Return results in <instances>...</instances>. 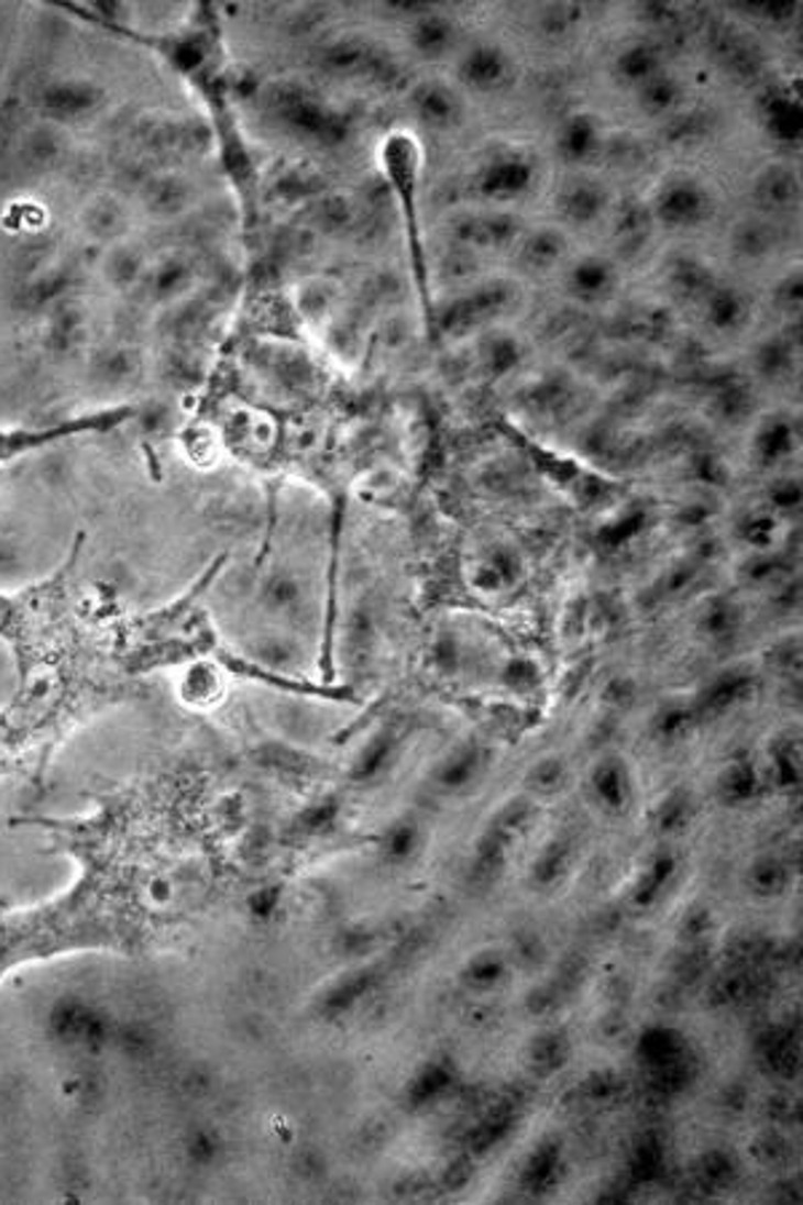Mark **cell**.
<instances>
[{"mask_svg": "<svg viewBox=\"0 0 803 1205\" xmlns=\"http://www.w3.org/2000/svg\"><path fill=\"white\" fill-rule=\"evenodd\" d=\"M76 878L35 906H0V983L73 954H151L175 930L134 865L105 847L67 844Z\"/></svg>", "mask_w": 803, "mask_h": 1205, "instance_id": "6da1fadb", "label": "cell"}, {"mask_svg": "<svg viewBox=\"0 0 803 1205\" xmlns=\"http://www.w3.org/2000/svg\"><path fill=\"white\" fill-rule=\"evenodd\" d=\"M76 557L54 576L20 593H0V643L14 660V678L43 675L78 660L95 641L102 593L78 584Z\"/></svg>", "mask_w": 803, "mask_h": 1205, "instance_id": "7a4b0ae2", "label": "cell"}, {"mask_svg": "<svg viewBox=\"0 0 803 1205\" xmlns=\"http://www.w3.org/2000/svg\"><path fill=\"white\" fill-rule=\"evenodd\" d=\"M512 298H515L512 285H506V281H485V285L474 287V290L450 300V306H444L437 324L450 338L469 335L472 330L482 328V324L491 322L498 313L509 309Z\"/></svg>", "mask_w": 803, "mask_h": 1205, "instance_id": "3957f363", "label": "cell"}, {"mask_svg": "<svg viewBox=\"0 0 803 1205\" xmlns=\"http://www.w3.org/2000/svg\"><path fill=\"white\" fill-rule=\"evenodd\" d=\"M536 183V164L525 153L506 151L487 158L474 175V190L482 199L512 201L522 199Z\"/></svg>", "mask_w": 803, "mask_h": 1205, "instance_id": "277c9868", "label": "cell"}, {"mask_svg": "<svg viewBox=\"0 0 803 1205\" xmlns=\"http://www.w3.org/2000/svg\"><path fill=\"white\" fill-rule=\"evenodd\" d=\"M653 212L670 229H694L713 214V194L694 177H672L657 194Z\"/></svg>", "mask_w": 803, "mask_h": 1205, "instance_id": "5b68a950", "label": "cell"}, {"mask_svg": "<svg viewBox=\"0 0 803 1205\" xmlns=\"http://www.w3.org/2000/svg\"><path fill=\"white\" fill-rule=\"evenodd\" d=\"M46 764V753L24 734L11 712L0 707V780L41 774Z\"/></svg>", "mask_w": 803, "mask_h": 1205, "instance_id": "8992f818", "label": "cell"}, {"mask_svg": "<svg viewBox=\"0 0 803 1205\" xmlns=\"http://www.w3.org/2000/svg\"><path fill=\"white\" fill-rule=\"evenodd\" d=\"M512 70H515V65H512L509 54L502 46H496V43H474V46H469L463 52L459 63V81L466 89L493 91L509 84Z\"/></svg>", "mask_w": 803, "mask_h": 1205, "instance_id": "52a82bcc", "label": "cell"}, {"mask_svg": "<svg viewBox=\"0 0 803 1205\" xmlns=\"http://www.w3.org/2000/svg\"><path fill=\"white\" fill-rule=\"evenodd\" d=\"M287 119L295 129H300L306 137L317 140L319 145H341L349 137V124L345 119L321 104L314 97H298L287 104Z\"/></svg>", "mask_w": 803, "mask_h": 1205, "instance_id": "ba28073f", "label": "cell"}, {"mask_svg": "<svg viewBox=\"0 0 803 1205\" xmlns=\"http://www.w3.org/2000/svg\"><path fill=\"white\" fill-rule=\"evenodd\" d=\"M565 287L568 295L573 300H582V303H601L608 298L616 287V268L614 263L605 261L601 255H586L579 257L565 274Z\"/></svg>", "mask_w": 803, "mask_h": 1205, "instance_id": "9c48e42d", "label": "cell"}, {"mask_svg": "<svg viewBox=\"0 0 803 1205\" xmlns=\"http://www.w3.org/2000/svg\"><path fill=\"white\" fill-rule=\"evenodd\" d=\"M558 212L573 225H592L603 218L608 209V190L590 177H576L565 183L558 194Z\"/></svg>", "mask_w": 803, "mask_h": 1205, "instance_id": "30bf717a", "label": "cell"}, {"mask_svg": "<svg viewBox=\"0 0 803 1205\" xmlns=\"http://www.w3.org/2000/svg\"><path fill=\"white\" fill-rule=\"evenodd\" d=\"M459 43V27L440 11L426 9L410 20V46L418 57L442 59Z\"/></svg>", "mask_w": 803, "mask_h": 1205, "instance_id": "8fae6325", "label": "cell"}, {"mask_svg": "<svg viewBox=\"0 0 803 1205\" xmlns=\"http://www.w3.org/2000/svg\"><path fill=\"white\" fill-rule=\"evenodd\" d=\"M603 147V126L592 113H573L560 124L558 151L568 164H582Z\"/></svg>", "mask_w": 803, "mask_h": 1205, "instance_id": "7c38bea8", "label": "cell"}, {"mask_svg": "<svg viewBox=\"0 0 803 1205\" xmlns=\"http://www.w3.org/2000/svg\"><path fill=\"white\" fill-rule=\"evenodd\" d=\"M752 196H756V204L766 214L788 212V209H793L801 201V180L795 175V169L784 167V164H774V167L763 169L758 175L756 186H752Z\"/></svg>", "mask_w": 803, "mask_h": 1205, "instance_id": "4fadbf2b", "label": "cell"}, {"mask_svg": "<svg viewBox=\"0 0 803 1205\" xmlns=\"http://www.w3.org/2000/svg\"><path fill=\"white\" fill-rule=\"evenodd\" d=\"M522 576V561L509 544H496L480 555L472 571V582L485 593H502L515 587Z\"/></svg>", "mask_w": 803, "mask_h": 1205, "instance_id": "5bb4252c", "label": "cell"}, {"mask_svg": "<svg viewBox=\"0 0 803 1205\" xmlns=\"http://www.w3.org/2000/svg\"><path fill=\"white\" fill-rule=\"evenodd\" d=\"M413 108L416 115L431 129L455 126L461 119V100L453 89L440 81H426L413 91Z\"/></svg>", "mask_w": 803, "mask_h": 1205, "instance_id": "9a60e30c", "label": "cell"}, {"mask_svg": "<svg viewBox=\"0 0 803 1205\" xmlns=\"http://www.w3.org/2000/svg\"><path fill=\"white\" fill-rule=\"evenodd\" d=\"M664 70V54L657 43H629L624 52H619L614 63V73L622 84H627L629 89H640L642 84L651 81L653 76Z\"/></svg>", "mask_w": 803, "mask_h": 1205, "instance_id": "2e32d148", "label": "cell"}, {"mask_svg": "<svg viewBox=\"0 0 803 1205\" xmlns=\"http://www.w3.org/2000/svg\"><path fill=\"white\" fill-rule=\"evenodd\" d=\"M747 313H750V300L737 287L715 285L704 295V322L718 333H732V330L743 328Z\"/></svg>", "mask_w": 803, "mask_h": 1205, "instance_id": "e0dca14e", "label": "cell"}, {"mask_svg": "<svg viewBox=\"0 0 803 1205\" xmlns=\"http://www.w3.org/2000/svg\"><path fill=\"white\" fill-rule=\"evenodd\" d=\"M795 445H799V429L793 427L790 418H769L756 434V458L763 466L780 464L782 458L793 456Z\"/></svg>", "mask_w": 803, "mask_h": 1205, "instance_id": "ac0fdd59", "label": "cell"}, {"mask_svg": "<svg viewBox=\"0 0 803 1205\" xmlns=\"http://www.w3.org/2000/svg\"><path fill=\"white\" fill-rule=\"evenodd\" d=\"M763 121H766V132H769L777 143L793 145L801 140L803 115H801L799 100H793V97L788 95L771 97L763 110Z\"/></svg>", "mask_w": 803, "mask_h": 1205, "instance_id": "d6986e66", "label": "cell"}, {"mask_svg": "<svg viewBox=\"0 0 803 1205\" xmlns=\"http://www.w3.org/2000/svg\"><path fill=\"white\" fill-rule=\"evenodd\" d=\"M565 250H568L565 236H562L558 229L543 225V229H536L534 233H528V236L522 239L520 257L528 268L547 270L558 266L562 257H565Z\"/></svg>", "mask_w": 803, "mask_h": 1205, "instance_id": "ffe728a7", "label": "cell"}, {"mask_svg": "<svg viewBox=\"0 0 803 1205\" xmlns=\"http://www.w3.org/2000/svg\"><path fill=\"white\" fill-rule=\"evenodd\" d=\"M635 91H638V104L648 115L672 113V110L683 102L681 81L667 70L659 73V76H653L651 81H646Z\"/></svg>", "mask_w": 803, "mask_h": 1205, "instance_id": "44dd1931", "label": "cell"}, {"mask_svg": "<svg viewBox=\"0 0 803 1205\" xmlns=\"http://www.w3.org/2000/svg\"><path fill=\"white\" fill-rule=\"evenodd\" d=\"M732 247L743 257H766L777 247V229L769 220H743L732 233Z\"/></svg>", "mask_w": 803, "mask_h": 1205, "instance_id": "7402d4cb", "label": "cell"}, {"mask_svg": "<svg viewBox=\"0 0 803 1205\" xmlns=\"http://www.w3.org/2000/svg\"><path fill=\"white\" fill-rule=\"evenodd\" d=\"M592 788H595V796L601 798V804H605V807L622 809L629 798V780L622 761H603L595 774H592Z\"/></svg>", "mask_w": 803, "mask_h": 1205, "instance_id": "603a6c76", "label": "cell"}, {"mask_svg": "<svg viewBox=\"0 0 803 1205\" xmlns=\"http://www.w3.org/2000/svg\"><path fill=\"white\" fill-rule=\"evenodd\" d=\"M752 688V678L745 673H728L721 675L713 686L704 692L700 710L702 712H723L732 705H737L739 699H745Z\"/></svg>", "mask_w": 803, "mask_h": 1205, "instance_id": "cb8c5ba5", "label": "cell"}, {"mask_svg": "<svg viewBox=\"0 0 803 1205\" xmlns=\"http://www.w3.org/2000/svg\"><path fill=\"white\" fill-rule=\"evenodd\" d=\"M522 360V346L512 335L496 333L482 343V367L493 375V378H502V375L512 373Z\"/></svg>", "mask_w": 803, "mask_h": 1205, "instance_id": "d4e9b609", "label": "cell"}, {"mask_svg": "<svg viewBox=\"0 0 803 1205\" xmlns=\"http://www.w3.org/2000/svg\"><path fill=\"white\" fill-rule=\"evenodd\" d=\"M480 764H482V755L477 748L455 750V755H450V759L442 764V770L437 772V783H440L444 791L466 788V785L477 777Z\"/></svg>", "mask_w": 803, "mask_h": 1205, "instance_id": "484cf974", "label": "cell"}, {"mask_svg": "<svg viewBox=\"0 0 803 1205\" xmlns=\"http://www.w3.org/2000/svg\"><path fill=\"white\" fill-rule=\"evenodd\" d=\"M463 239H472L480 244H491V247H504L512 239L517 236V223L509 214H487V218H477L461 231Z\"/></svg>", "mask_w": 803, "mask_h": 1205, "instance_id": "4316f807", "label": "cell"}, {"mask_svg": "<svg viewBox=\"0 0 803 1205\" xmlns=\"http://www.w3.org/2000/svg\"><path fill=\"white\" fill-rule=\"evenodd\" d=\"M324 65L330 73H341V76H354L362 73L370 65V54L360 41H341L332 43L324 52Z\"/></svg>", "mask_w": 803, "mask_h": 1205, "instance_id": "83f0119b", "label": "cell"}, {"mask_svg": "<svg viewBox=\"0 0 803 1205\" xmlns=\"http://www.w3.org/2000/svg\"><path fill=\"white\" fill-rule=\"evenodd\" d=\"M394 753V734H378L373 742H370L367 748H364V753L360 755V761H356L354 766V780H373L378 777V774L383 772V766L388 764V759H392Z\"/></svg>", "mask_w": 803, "mask_h": 1205, "instance_id": "f1b7e54d", "label": "cell"}, {"mask_svg": "<svg viewBox=\"0 0 803 1205\" xmlns=\"http://www.w3.org/2000/svg\"><path fill=\"white\" fill-rule=\"evenodd\" d=\"M793 365V343L788 338H774V341H766L758 352V371L766 378H780L790 371Z\"/></svg>", "mask_w": 803, "mask_h": 1205, "instance_id": "f546056e", "label": "cell"}, {"mask_svg": "<svg viewBox=\"0 0 803 1205\" xmlns=\"http://www.w3.org/2000/svg\"><path fill=\"white\" fill-rule=\"evenodd\" d=\"M672 873H675V858H672V854H659V858L653 860L651 865H648L646 876L640 878L638 903L648 906V903H651L653 897H657L667 887V882L672 878Z\"/></svg>", "mask_w": 803, "mask_h": 1205, "instance_id": "4dcf8cb0", "label": "cell"}, {"mask_svg": "<svg viewBox=\"0 0 803 1205\" xmlns=\"http://www.w3.org/2000/svg\"><path fill=\"white\" fill-rule=\"evenodd\" d=\"M579 16H582V11H579L576 5L560 3V5H547V9H541L539 16H536V22H539V33L543 35V38H562V35L576 24Z\"/></svg>", "mask_w": 803, "mask_h": 1205, "instance_id": "1f68e13d", "label": "cell"}, {"mask_svg": "<svg viewBox=\"0 0 803 1205\" xmlns=\"http://www.w3.org/2000/svg\"><path fill=\"white\" fill-rule=\"evenodd\" d=\"M758 791V777L752 772L750 764H734L728 766V772L723 774V796L728 802H747V798L756 796Z\"/></svg>", "mask_w": 803, "mask_h": 1205, "instance_id": "d6a6232c", "label": "cell"}, {"mask_svg": "<svg viewBox=\"0 0 803 1205\" xmlns=\"http://www.w3.org/2000/svg\"><path fill=\"white\" fill-rule=\"evenodd\" d=\"M737 627H739V611L737 606L728 600L713 602L702 617V630L707 632L710 638H726L732 635Z\"/></svg>", "mask_w": 803, "mask_h": 1205, "instance_id": "836d02e7", "label": "cell"}, {"mask_svg": "<svg viewBox=\"0 0 803 1205\" xmlns=\"http://www.w3.org/2000/svg\"><path fill=\"white\" fill-rule=\"evenodd\" d=\"M386 854L392 863H402V860L410 858L418 847V828L416 822H397L386 836Z\"/></svg>", "mask_w": 803, "mask_h": 1205, "instance_id": "e575fe53", "label": "cell"}, {"mask_svg": "<svg viewBox=\"0 0 803 1205\" xmlns=\"http://www.w3.org/2000/svg\"><path fill=\"white\" fill-rule=\"evenodd\" d=\"M672 279H675V285L681 287V290H685L689 295H702V298L715 287L710 270L702 268L700 263H694V261L678 263L675 276H672Z\"/></svg>", "mask_w": 803, "mask_h": 1205, "instance_id": "d590c367", "label": "cell"}, {"mask_svg": "<svg viewBox=\"0 0 803 1205\" xmlns=\"http://www.w3.org/2000/svg\"><path fill=\"white\" fill-rule=\"evenodd\" d=\"M565 780V766L558 759H543L528 774V785L534 793H554Z\"/></svg>", "mask_w": 803, "mask_h": 1205, "instance_id": "8d00e7d4", "label": "cell"}, {"mask_svg": "<svg viewBox=\"0 0 803 1205\" xmlns=\"http://www.w3.org/2000/svg\"><path fill=\"white\" fill-rule=\"evenodd\" d=\"M750 884H752V889H756V893L774 895L777 889H780L784 884V871H782L780 860H774V858L758 860V863L752 865Z\"/></svg>", "mask_w": 803, "mask_h": 1205, "instance_id": "74e56055", "label": "cell"}, {"mask_svg": "<svg viewBox=\"0 0 803 1205\" xmlns=\"http://www.w3.org/2000/svg\"><path fill=\"white\" fill-rule=\"evenodd\" d=\"M642 526H646V515L629 512V515H624L622 520L610 522L608 528H603L601 539H603V544H608V546H622V544H627V541H632L635 533H638Z\"/></svg>", "mask_w": 803, "mask_h": 1205, "instance_id": "f35d334b", "label": "cell"}, {"mask_svg": "<svg viewBox=\"0 0 803 1205\" xmlns=\"http://www.w3.org/2000/svg\"><path fill=\"white\" fill-rule=\"evenodd\" d=\"M739 537H743L747 544L756 546V550H766V546L771 544V539H774V518H771V515H750V518H745L743 526H739Z\"/></svg>", "mask_w": 803, "mask_h": 1205, "instance_id": "ab89813d", "label": "cell"}, {"mask_svg": "<svg viewBox=\"0 0 803 1205\" xmlns=\"http://www.w3.org/2000/svg\"><path fill=\"white\" fill-rule=\"evenodd\" d=\"M568 863V844H552L547 852L541 854L539 863L534 869V878H539V884H552L554 878H560L562 869Z\"/></svg>", "mask_w": 803, "mask_h": 1205, "instance_id": "60d3db41", "label": "cell"}, {"mask_svg": "<svg viewBox=\"0 0 803 1205\" xmlns=\"http://www.w3.org/2000/svg\"><path fill=\"white\" fill-rule=\"evenodd\" d=\"M769 504L777 512H793L801 507V483L793 477H784L771 483L769 488Z\"/></svg>", "mask_w": 803, "mask_h": 1205, "instance_id": "b9f144b4", "label": "cell"}, {"mask_svg": "<svg viewBox=\"0 0 803 1205\" xmlns=\"http://www.w3.org/2000/svg\"><path fill=\"white\" fill-rule=\"evenodd\" d=\"M774 772H777V780H780L782 785H793L795 780H799V764L793 761V748L782 745L780 750H777V753H774Z\"/></svg>", "mask_w": 803, "mask_h": 1205, "instance_id": "7bdbcfd3", "label": "cell"}, {"mask_svg": "<svg viewBox=\"0 0 803 1205\" xmlns=\"http://www.w3.org/2000/svg\"><path fill=\"white\" fill-rule=\"evenodd\" d=\"M685 817H689V798H685L683 793H678V796H672L670 802L664 804V809H662V828H667V831H670V828L681 826V822L685 820Z\"/></svg>", "mask_w": 803, "mask_h": 1205, "instance_id": "ee69618b", "label": "cell"}, {"mask_svg": "<svg viewBox=\"0 0 803 1205\" xmlns=\"http://www.w3.org/2000/svg\"><path fill=\"white\" fill-rule=\"evenodd\" d=\"M777 300H780V306H784V309H799L801 306V276H790V279L782 281L780 292H777Z\"/></svg>", "mask_w": 803, "mask_h": 1205, "instance_id": "f6af8a7d", "label": "cell"}]
</instances>
